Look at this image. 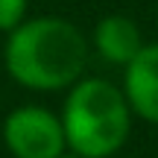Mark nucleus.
<instances>
[{
    "label": "nucleus",
    "mask_w": 158,
    "mask_h": 158,
    "mask_svg": "<svg viewBox=\"0 0 158 158\" xmlns=\"http://www.w3.org/2000/svg\"><path fill=\"white\" fill-rule=\"evenodd\" d=\"M6 70L29 91H62L82 79L88 41L59 15L27 18L6 38Z\"/></svg>",
    "instance_id": "1"
},
{
    "label": "nucleus",
    "mask_w": 158,
    "mask_h": 158,
    "mask_svg": "<svg viewBox=\"0 0 158 158\" xmlns=\"http://www.w3.org/2000/svg\"><path fill=\"white\" fill-rule=\"evenodd\" d=\"M59 120L64 143L76 158H111L132 129V111L123 91L102 76L79 79L68 91Z\"/></svg>",
    "instance_id": "2"
},
{
    "label": "nucleus",
    "mask_w": 158,
    "mask_h": 158,
    "mask_svg": "<svg viewBox=\"0 0 158 158\" xmlns=\"http://www.w3.org/2000/svg\"><path fill=\"white\" fill-rule=\"evenodd\" d=\"M3 143L15 158H59L64 155V129L59 114L44 106H21L3 120Z\"/></svg>",
    "instance_id": "3"
},
{
    "label": "nucleus",
    "mask_w": 158,
    "mask_h": 158,
    "mask_svg": "<svg viewBox=\"0 0 158 158\" xmlns=\"http://www.w3.org/2000/svg\"><path fill=\"white\" fill-rule=\"evenodd\" d=\"M120 91L132 114L147 123H158V44H143L141 53L126 64Z\"/></svg>",
    "instance_id": "4"
},
{
    "label": "nucleus",
    "mask_w": 158,
    "mask_h": 158,
    "mask_svg": "<svg viewBox=\"0 0 158 158\" xmlns=\"http://www.w3.org/2000/svg\"><path fill=\"white\" fill-rule=\"evenodd\" d=\"M94 47H97L102 62L126 68V64L141 53L143 38H141V29H138V23L132 21V18L106 15L94 27Z\"/></svg>",
    "instance_id": "5"
},
{
    "label": "nucleus",
    "mask_w": 158,
    "mask_h": 158,
    "mask_svg": "<svg viewBox=\"0 0 158 158\" xmlns=\"http://www.w3.org/2000/svg\"><path fill=\"white\" fill-rule=\"evenodd\" d=\"M27 21V0H0V32H12Z\"/></svg>",
    "instance_id": "6"
},
{
    "label": "nucleus",
    "mask_w": 158,
    "mask_h": 158,
    "mask_svg": "<svg viewBox=\"0 0 158 158\" xmlns=\"http://www.w3.org/2000/svg\"><path fill=\"white\" fill-rule=\"evenodd\" d=\"M59 158H76V155H70V152H64V155H59Z\"/></svg>",
    "instance_id": "7"
},
{
    "label": "nucleus",
    "mask_w": 158,
    "mask_h": 158,
    "mask_svg": "<svg viewBox=\"0 0 158 158\" xmlns=\"http://www.w3.org/2000/svg\"><path fill=\"white\" fill-rule=\"evenodd\" d=\"M155 18H158V3H155Z\"/></svg>",
    "instance_id": "8"
}]
</instances>
